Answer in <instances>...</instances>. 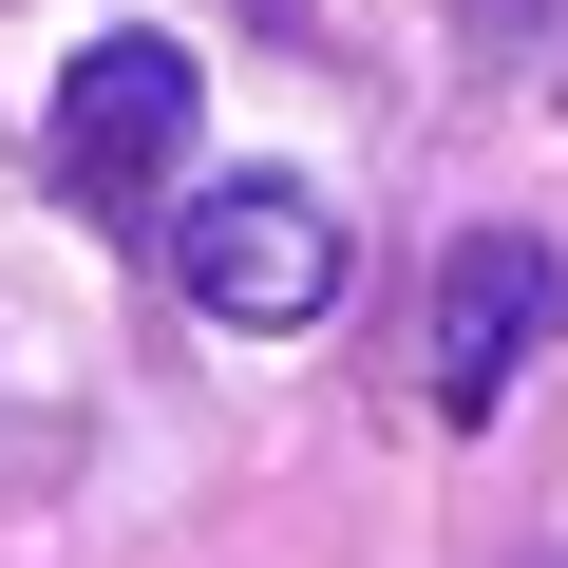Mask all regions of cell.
Wrapping results in <instances>:
<instances>
[{
    "label": "cell",
    "mask_w": 568,
    "mask_h": 568,
    "mask_svg": "<svg viewBox=\"0 0 568 568\" xmlns=\"http://www.w3.org/2000/svg\"><path fill=\"white\" fill-rule=\"evenodd\" d=\"M171 265H190L209 323H323V304H342V209H323L304 171H227V190L171 227Z\"/></svg>",
    "instance_id": "obj_1"
},
{
    "label": "cell",
    "mask_w": 568,
    "mask_h": 568,
    "mask_svg": "<svg viewBox=\"0 0 568 568\" xmlns=\"http://www.w3.org/2000/svg\"><path fill=\"white\" fill-rule=\"evenodd\" d=\"M58 190L77 209H152L171 190V152H190V58L171 39H95V58H58Z\"/></svg>",
    "instance_id": "obj_2"
},
{
    "label": "cell",
    "mask_w": 568,
    "mask_h": 568,
    "mask_svg": "<svg viewBox=\"0 0 568 568\" xmlns=\"http://www.w3.org/2000/svg\"><path fill=\"white\" fill-rule=\"evenodd\" d=\"M549 342H568V265H549L530 227H474V246L436 265V417H493Z\"/></svg>",
    "instance_id": "obj_3"
}]
</instances>
